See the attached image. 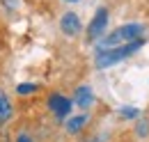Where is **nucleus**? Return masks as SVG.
Wrapping results in <instances>:
<instances>
[{
	"label": "nucleus",
	"instance_id": "obj_1",
	"mask_svg": "<svg viewBox=\"0 0 149 142\" xmlns=\"http://www.w3.org/2000/svg\"><path fill=\"white\" fill-rule=\"evenodd\" d=\"M142 32H145V25H140V23H126V25L112 30L110 35L101 37L99 39V51L115 48V46H124V44H131L135 39H142Z\"/></svg>",
	"mask_w": 149,
	"mask_h": 142
},
{
	"label": "nucleus",
	"instance_id": "obj_2",
	"mask_svg": "<svg viewBox=\"0 0 149 142\" xmlns=\"http://www.w3.org/2000/svg\"><path fill=\"white\" fill-rule=\"evenodd\" d=\"M142 44H145L142 39H135V41L124 44V46H115V48L99 51L96 57H94V64H96L99 69H106V67H110V64H117V62H122V60L131 57L133 53H138V51L142 48Z\"/></svg>",
	"mask_w": 149,
	"mask_h": 142
},
{
	"label": "nucleus",
	"instance_id": "obj_3",
	"mask_svg": "<svg viewBox=\"0 0 149 142\" xmlns=\"http://www.w3.org/2000/svg\"><path fill=\"white\" fill-rule=\"evenodd\" d=\"M106 28H108V9L106 7H99L94 18H92V23L87 25V41L101 39V35L106 32Z\"/></svg>",
	"mask_w": 149,
	"mask_h": 142
},
{
	"label": "nucleus",
	"instance_id": "obj_4",
	"mask_svg": "<svg viewBox=\"0 0 149 142\" xmlns=\"http://www.w3.org/2000/svg\"><path fill=\"white\" fill-rule=\"evenodd\" d=\"M71 99H67V96H62V94H51V99H48V108H51V112L60 117V119H64L69 112H71Z\"/></svg>",
	"mask_w": 149,
	"mask_h": 142
},
{
	"label": "nucleus",
	"instance_id": "obj_5",
	"mask_svg": "<svg viewBox=\"0 0 149 142\" xmlns=\"http://www.w3.org/2000/svg\"><path fill=\"white\" fill-rule=\"evenodd\" d=\"M60 30L67 37H78L80 30H83V23H80L78 14H76V12H67L64 16L60 18Z\"/></svg>",
	"mask_w": 149,
	"mask_h": 142
},
{
	"label": "nucleus",
	"instance_id": "obj_6",
	"mask_svg": "<svg viewBox=\"0 0 149 142\" xmlns=\"http://www.w3.org/2000/svg\"><path fill=\"white\" fill-rule=\"evenodd\" d=\"M74 103L78 108H90L94 103V94H92V87H87V85H80V87L76 89L74 94Z\"/></svg>",
	"mask_w": 149,
	"mask_h": 142
},
{
	"label": "nucleus",
	"instance_id": "obj_7",
	"mask_svg": "<svg viewBox=\"0 0 149 142\" xmlns=\"http://www.w3.org/2000/svg\"><path fill=\"white\" fill-rule=\"evenodd\" d=\"M14 117V106L9 101V96L5 94V89H0V126H5Z\"/></svg>",
	"mask_w": 149,
	"mask_h": 142
},
{
	"label": "nucleus",
	"instance_id": "obj_8",
	"mask_svg": "<svg viewBox=\"0 0 149 142\" xmlns=\"http://www.w3.org/2000/svg\"><path fill=\"white\" fill-rule=\"evenodd\" d=\"M85 124H87V115H76V117H71V119H67L64 128H67V133L76 135V133L83 131V126H85Z\"/></svg>",
	"mask_w": 149,
	"mask_h": 142
},
{
	"label": "nucleus",
	"instance_id": "obj_9",
	"mask_svg": "<svg viewBox=\"0 0 149 142\" xmlns=\"http://www.w3.org/2000/svg\"><path fill=\"white\" fill-rule=\"evenodd\" d=\"M135 133H138V138H145V135H149V119H147V117H142V119L138 122V126H135Z\"/></svg>",
	"mask_w": 149,
	"mask_h": 142
},
{
	"label": "nucleus",
	"instance_id": "obj_10",
	"mask_svg": "<svg viewBox=\"0 0 149 142\" xmlns=\"http://www.w3.org/2000/svg\"><path fill=\"white\" fill-rule=\"evenodd\" d=\"M37 92V85H32V83H23V85H19V94H35Z\"/></svg>",
	"mask_w": 149,
	"mask_h": 142
},
{
	"label": "nucleus",
	"instance_id": "obj_11",
	"mask_svg": "<svg viewBox=\"0 0 149 142\" xmlns=\"http://www.w3.org/2000/svg\"><path fill=\"white\" fill-rule=\"evenodd\" d=\"M122 117H140V112H138V110H133V108H124V110H122Z\"/></svg>",
	"mask_w": 149,
	"mask_h": 142
},
{
	"label": "nucleus",
	"instance_id": "obj_12",
	"mask_svg": "<svg viewBox=\"0 0 149 142\" xmlns=\"http://www.w3.org/2000/svg\"><path fill=\"white\" fill-rule=\"evenodd\" d=\"M16 142H32V135H30V133H19Z\"/></svg>",
	"mask_w": 149,
	"mask_h": 142
},
{
	"label": "nucleus",
	"instance_id": "obj_13",
	"mask_svg": "<svg viewBox=\"0 0 149 142\" xmlns=\"http://www.w3.org/2000/svg\"><path fill=\"white\" fill-rule=\"evenodd\" d=\"M67 2H78V0H67Z\"/></svg>",
	"mask_w": 149,
	"mask_h": 142
}]
</instances>
